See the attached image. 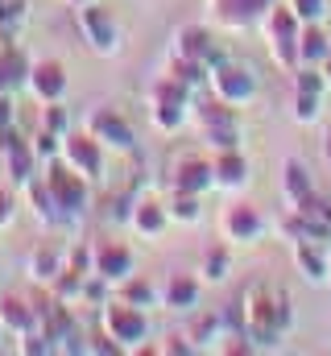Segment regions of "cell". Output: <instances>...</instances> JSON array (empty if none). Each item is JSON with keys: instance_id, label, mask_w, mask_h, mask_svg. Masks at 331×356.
Here are the masks:
<instances>
[{"instance_id": "1", "label": "cell", "mask_w": 331, "mask_h": 356, "mask_svg": "<svg viewBox=\"0 0 331 356\" xmlns=\"http://www.w3.org/2000/svg\"><path fill=\"white\" fill-rule=\"evenodd\" d=\"M241 327H245L248 340L257 344H277V336L290 327V298L277 290V286H248L245 290V302H241Z\"/></svg>"}, {"instance_id": "2", "label": "cell", "mask_w": 331, "mask_h": 356, "mask_svg": "<svg viewBox=\"0 0 331 356\" xmlns=\"http://www.w3.org/2000/svg\"><path fill=\"white\" fill-rule=\"evenodd\" d=\"M298 17H294V8H286V4H269V13H265V33H269V46H273V58L282 63V67H294L298 63Z\"/></svg>"}, {"instance_id": "3", "label": "cell", "mask_w": 331, "mask_h": 356, "mask_svg": "<svg viewBox=\"0 0 331 356\" xmlns=\"http://www.w3.org/2000/svg\"><path fill=\"white\" fill-rule=\"evenodd\" d=\"M211 83H216V95L224 104H245V99H252V91H257V79L248 75L245 67H232V63H220L216 75H211Z\"/></svg>"}, {"instance_id": "4", "label": "cell", "mask_w": 331, "mask_h": 356, "mask_svg": "<svg viewBox=\"0 0 331 356\" xmlns=\"http://www.w3.org/2000/svg\"><path fill=\"white\" fill-rule=\"evenodd\" d=\"M104 327H108V336L120 340V344L145 340V315H141L137 307H108V311H104Z\"/></svg>"}, {"instance_id": "5", "label": "cell", "mask_w": 331, "mask_h": 356, "mask_svg": "<svg viewBox=\"0 0 331 356\" xmlns=\"http://www.w3.org/2000/svg\"><path fill=\"white\" fill-rule=\"evenodd\" d=\"M211 175H216V170H211L203 158H178L174 170H170V182H174L178 195H199V191L211 182Z\"/></svg>"}, {"instance_id": "6", "label": "cell", "mask_w": 331, "mask_h": 356, "mask_svg": "<svg viewBox=\"0 0 331 356\" xmlns=\"http://www.w3.org/2000/svg\"><path fill=\"white\" fill-rule=\"evenodd\" d=\"M46 186H50V195H54L58 211H75V207H83V199H87L83 182H79L75 175H71V170H63V166H54V170H50Z\"/></svg>"}, {"instance_id": "7", "label": "cell", "mask_w": 331, "mask_h": 356, "mask_svg": "<svg viewBox=\"0 0 331 356\" xmlns=\"http://www.w3.org/2000/svg\"><path fill=\"white\" fill-rule=\"evenodd\" d=\"M328 54H331L328 33L319 29V21H307V25L298 29V63H302V67H319Z\"/></svg>"}, {"instance_id": "8", "label": "cell", "mask_w": 331, "mask_h": 356, "mask_svg": "<svg viewBox=\"0 0 331 356\" xmlns=\"http://www.w3.org/2000/svg\"><path fill=\"white\" fill-rule=\"evenodd\" d=\"M224 232H228L232 241H252V236L261 232V216H257L248 203H236V207H228V216H224Z\"/></svg>"}, {"instance_id": "9", "label": "cell", "mask_w": 331, "mask_h": 356, "mask_svg": "<svg viewBox=\"0 0 331 356\" xmlns=\"http://www.w3.org/2000/svg\"><path fill=\"white\" fill-rule=\"evenodd\" d=\"M29 83H33V91H38L42 99H58V95L67 91V75H63L58 63H42V67L29 71Z\"/></svg>"}, {"instance_id": "10", "label": "cell", "mask_w": 331, "mask_h": 356, "mask_svg": "<svg viewBox=\"0 0 331 356\" xmlns=\"http://www.w3.org/2000/svg\"><path fill=\"white\" fill-rule=\"evenodd\" d=\"M67 158L79 166L83 175H99V145L95 137H67Z\"/></svg>"}, {"instance_id": "11", "label": "cell", "mask_w": 331, "mask_h": 356, "mask_svg": "<svg viewBox=\"0 0 331 356\" xmlns=\"http://www.w3.org/2000/svg\"><path fill=\"white\" fill-rule=\"evenodd\" d=\"M83 25H87L91 42H95L99 50H112V42H116V25L108 21L104 8H83Z\"/></svg>"}, {"instance_id": "12", "label": "cell", "mask_w": 331, "mask_h": 356, "mask_svg": "<svg viewBox=\"0 0 331 356\" xmlns=\"http://www.w3.org/2000/svg\"><path fill=\"white\" fill-rule=\"evenodd\" d=\"M294 261H298V269H302L311 282H323V277H328V257L319 253V245H315V241H298Z\"/></svg>"}, {"instance_id": "13", "label": "cell", "mask_w": 331, "mask_h": 356, "mask_svg": "<svg viewBox=\"0 0 331 356\" xmlns=\"http://www.w3.org/2000/svg\"><path fill=\"white\" fill-rule=\"evenodd\" d=\"M33 311L25 307V298L21 294H4L0 298V323H8V327H17V332H25V327H33Z\"/></svg>"}, {"instance_id": "14", "label": "cell", "mask_w": 331, "mask_h": 356, "mask_svg": "<svg viewBox=\"0 0 331 356\" xmlns=\"http://www.w3.org/2000/svg\"><path fill=\"white\" fill-rule=\"evenodd\" d=\"M269 4H273V0H220V13H224V21H232V25H245L252 17L269 13Z\"/></svg>"}, {"instance_id": "15", "label": "cell", "mask_w": 331, "mask_h": 356, "mask_svg": "<svg viewBox=\"0 0 331 356\" xmlns=\"http://www.w3.org/2000/svg\"><path fill=\"white\" fill-rule=\"evenodd\" d=\"M178 58H186V63H207V58H211V38H207L203 29H182Z\"/></svg>"}, {"instance_id": "16", "label": "cell", "mask_w": 331, "mask_h": 356, "mask_svg": "<svg viewBox=\"0 0 331 356\" xmlns=\"http://www.w3.org/2000/svg\"><path fill=\"white\" fill-rule=\"evenodd\" d=\"M282 186H286V195H290L294 207H298L302 199H311V175H307V166H302V162H286V178H282Z\"/></svg>"}, {"instance_id": "17", "label": "cell", "mask_w": 331, "mask_h": 356, "mask_svg": "<svg viewBox=\"0 0 331 356\" xmlns=\"http://www.w3.org/2000/svg\"><path fill=\"white\" fill-rule=\"evenodd\" d=\"M95 266H99V273H104V277H124V273H129V266H133V257H129V249L108 245V249L95 257Z\"/></svg>"}, {"instance_id": "18", "label": "cell", "mask_w": 331, "mask_h": 356, "mask_svg": "<svg viewBox=\"0 0 331 356\" xmlns=\"http://www.w3.org/2000/svg\"><path fill=\"white\" fill-rule=\"evenodd\" d=\"M211 170H216V178H220L224 186H241V182H245V175H248L245 158H241V154H232V149H224V158H220Z\"/></svg>"}, {"instance_id": "19", "label": "cell", "mask_w": 331, "mask_h": 356, "mask_svg": "<svg viewBox=\"0 0 331 356\" xmlns=\"http://www.w3.org/2000/svg\"><path fill=\"white\" fill-rule=\"evenodd\" d=\"M95 133L112 137V141H116V145H124V149L133 145V133H129V124H124L120 116H112V112H99V116H95Z\"/></svg>"}, {"instance_id": "20", "label": "cell", "mask_w": 331, "mask_h": 356, "mask_svg": "<svg viewBox=\"0 0 331 356\" xmlns=\"http://www.w3.org/2000/svg\"><path fill=\"white\" fill-rule=\"evenodd\" d=\"M166 298H170V307H195L199 286H195L191 277H174V282H170V290H166Z\"/></svg>"}, {"instance_id": "21", "label": "cell", "mask_w": 331, "mask_h": 356, "mask_svg": "<svg viewBox=\"0 0 331 356\" xmlns=\"http://www.w3.org/2000/svg\"><path fill=\"white\" fill-rule=\"evenodd\" d=\"M25 79V63H21V54H4V63H0V91L17 88Z\"/></svg>"}, {"instance_id": "22", "label": "cell", "mask_w": 331, "mask_h": 356, "mask_svg": "<svg viewBox=\"0 0 331 356\" xmlns=\"http://www.w3.org/2000/svg\"><path fill=\"white\" fill-rule=\"evenodd\" d=\"M290 8H294V17L307 25V21H323V13H328V0H290Z\"/></svg>"}, {"instance_id": "23", "label": "cell", "mask_w": 331, "mask_h": 356, "mask_svg": "<svg viewBox=\"0 0 331 356\" xmlns=\"http://www.w3.org/2000/svg\"><path fill=\"white\" fill-rule=\"evenodd\" d=\"M294 116H298L302 124H311V120L319 116V95H311V91H298V95H294Z\"/></svg>"}, {"instance_id": "24", "label": "cell", "mask_w": 331, "mask_h": 356, "mask_svg": "<svg viewBox=\"0 0 331 356\" xmlns=\"http://www.w3.org/2000/svg\"><path fill=\"white\" fill-rule=\"evenodd\" d=\"M133 220H137L141 232H158V228H162V207H158V203H141Z\"/></svg>"}, {"instance_id": "25", "label": "cell", "mask_w": 331, "mask_h": 356, "mask_svg": "<svg viewBox=\"0 0 331 356\" xmlns=\"http://www.w3.org/2000/svg\"><path fill=\"white\" fill-rule=\"evenodd\" d=\"M323 83H328V79H323L315 67H302V71H298V79H294V88H298V91H311V95H323Z\"/></svg>"}, {"instance_id": "26", "label": "cell", "mask_w": 331, "mask_h": 356, "mask_svg": "<svg viewBox=\"0 0 331 356\" xmlns=\"http://www.w3.org/2000/svg\"><path fill=\"white\" fill-rule=\"evenodd\" d=\"M33 273H38V277H54V273H58V257H54L50 249H46V253H33Z\"/></svg>"}, {"instance_id": "27", "label": "cell", "mask_w": 331, "mask_h": 356, "mask_svg": "<svg viewBox=\"0 0 331 356\" xmlns=\"http://www.w3.org/2000/svg\"><path fill=\"white\" fill-rule=\"evenodd\" d=\"M174 216L178 220H199V203H195V195H178V203H174Z\"/></svg>"}, {"instance_id": "28", "label": "cell", "mask_w": 331, "mask_h": 356, "mask_svg": "<svg viewBox=\"0 0 331 356\" xmlns=\"http://www.w3.org/2000/svg\"><path fill=\"white\" fill-rule=\"evenodd\" d=\"M150 294H154V290H150L145 282H129V290H124L129 302H150Z\"/></svg>"}, {"instance_id": "29", "label": "cell", "mask_w": 331, "mask_h": 356, "mask_svg": "<svg viewBox=\"0 0 331 356\" xmlns=\"http://www.w3.org/2000/svg\"><path fill=\"white\" fill-rule=\"evenodd\" d=\"M207 269H211L207 277H224V269H228V257H224L220 249H211V257H207Z\"/></svg>"}, {"instance_id": "30", "label": "cell", "mask_w": 331, "mask_h": 356, "mask_svg": "<svg viewBox=\"0 0 331 356\" xmlns=\"http://www.w3.org/2000/svg\"><path fill=\"white\" fill-rule=\"evenodd\" d=\"M38 154H54V133H42L38 137Z\"/></svg>"}, {"instance_id": "31", "label": "cell", "mask_w": 331, "mask_h": 356, "mask_svg": "<svg viewBox=\"0 0 331 356\" xmlns=\"http://www.w3.org/2000/svg\"><path fill=\"white\" fill-rule=\"evenodd\" d=\"M8 120H13V104L0 95V129H8Z\"/></svg>"}, {"instance_id": "32", "label": "cell", "mask_w": 331, "mask_h": 356, "mask_svg": "<svg viewBox=\"0 0 331 356\" xmlns=\"http://www.w3.org/2000/svg\"><path fill=\"white\" fill-rule=\"evenodd\" d=\"M8 207H13V203H8V195H0V224L8 220Z\"/></svg>"}, {"instance_id": "33", "label": "cell", "mask_w": 331, "mask_h": 356, "mask_svg": "<svg viewBox=\"0 0 331 356\" xmlns=\"http://www.w3.org/2000/svg\"><path fill=\"white\" fill-rule=\"evenodd\" d=\"M323 79H328V83H331V54H328V58H323Z\"/></svg>"}, {"instance_id": "34", "label": "cell", "mask_w": 331, "mask_h": 356, "mask_svg": "<svg viewBox=\"0 0 331 356\" xmlns=\"http://www.w3.org/2000/svg\"><path fill=\"white\" fill-rule=\"evenodd\" d=\"M328 162H331V141H328Z\"/></svg>"}, {"instance_id": "35", "label": "cell", "mask_w": 331, "mask_h": 356, "mask_svg": "<svg viewBox=\"0 0 331 356\" xmlns=\"http://www.w3.org/2000/svg\"><path fill=\"white\" fill-rule=\"evenodd\" d=\"M79 4H91V0H79Z\"/></svg>"}]
</instances>
